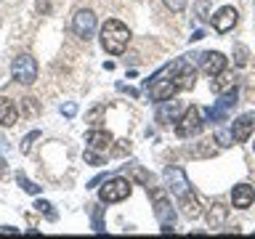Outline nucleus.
<instances>
[{
  "instance_id": "393cba45",
  "label": "nucleus",
  "mask_w": 255,
  "mask_h": 239,
  "mask_svg": "<svg viewBox=\"0 0 255 239\" xmlns=\"http://www.w3.org/2000/svg\"><path fill=\"white\" fill-rule=\"evenodd\" d=\"M93 231L96 234H104V215H101V207L93 210Z\"/></svg>"
},
{
  "instance_id": "7ed1b4c3",
  "label": "nucleus",
  "mask_w": 255,
  "mask_h": 239,
  "mask_svg": "<svg viewBox=\"0 0 255 239\" xmlns=\"http://www.w3.org/2000/svg\"><path fill=\"white\" fill-rule=\"evenodd\" d=\"M128 43H130V29L125 27L123 21L117 19H107L101 27V45L104 51L112 53V56H120L128 48Z\"/></svg>"
},
{
  "instance_id": "f8f14e48",
  "label": "nucleus",
  "mask_w": 255,
  "mask_h": 239,
  "mask_svg": "<svg viewBox=\"0 0 255 239\" xmlns=\"http://www.w3.org/2000/svg\"><path fill=\"white\" fill-rule=\"evenodd\" d=\"M253 130H255V115H242L231 122V138L237 143H245L253 135Z\"/></svg>"
},
{
  "instance_id": "39448f33",
  "label": "nucleus",
  "mask_w": 255,
  "mask_h": 239,
  "mask_svg": "<svg viewBox=\"0 0 255 239\" xmlns=\"http://www.w3.org/2000/svg\"><path fill=\"white\" fill-rule=\"evenodd\" d=\"M133 191V183L125 181V178H107V183L101 186L99 197L104 205H115V202H123V199L130 197Z\"/></svg>"
},
{
  "instance_id": "423d86ee",
  "label": "nucleus",
  "mask_w": 255,
  "mask_h": 239,
  "mask_svg": "<svg viewBox=\"0 0 255 239\" xmlns=\"http://www.w3.org/2000/svg\"><path fill=\"white\" fill-rule=\"evenodd\" d=\"M11 75L19 85H32L37 80V61L32 59L29 53H21L16 56L13 64H11Z\"/></svg>"
},
{
  "instance_id": "bb28decb",
  "label": "nucleus",
  "mask_w": 255,
  "mask_h": 239,
  "mask_svg": "<svg viewBox=\"0 0 255 239\" xmlns=\"http://www.w3.org/2000/svg\"><path fill=\"white\" fill-rule=\"evenodd\" d=\"M162 3H165L167 8H170L173 13H181L183 8H186V0H162Z\"/></svg>"
},
{
  "instance_id": "4be33fe9",
  "label": "nucleus",
  "mask_w": 255,
  "mask_h": 239,
  "mask_svg": "<svg viewBox=\"0 0 255 239\" xmlns=\"http://www.w3.org/2000/svg\"><path fill=\"white\" fill-rule=\"evenodd\" d=\"M21 115H24V117H35V115H37L35 99H21Z\"/></svg>"
},
{
  "instance_id": "6ab92c4d",
  "label": "nucleus",
  "mask_w": 255,
  "mask_h": 239,
  "mask_svg": "<svg viewBox=\"0 0 255 239\" xmlns=\"http://www.w3.org/2000/svg\"><path fill=\"white\" fill-rule=\"evenodd\" d=\"M231 88H234V77H231V75H223V72H221V75L213 77V91H215V93L231 91Z\"/></svg>"
},
{
  "instance_id": "b1692460",
  "label": "nucleus",
  "mask_w": 255,
  "mask_h": 239,
  "mask_svg": "<svg viewBox=\"0 0 255 239\" xmlns=\"http://www.w3.org/2000/svg\"><path fill=\"white\" fill-rule=\"evenodd\" d=\"M37 138H40V130H32V133L24 135V141H21V154H27V151L32 149V143H35Z\"/></svg>"
},
{
  "instance_id": "a878e982",
  "label": "nucleus",
  "mask_w": 255,
  "mask_h": 239,
  "mask_svg": "<svg viewBox=\"0 0 255 239\" xmlns=\"http://www.w3.org/2000/svg\"><path fill=\"white\" fill-rule=\"evenodd\" d=\"M85 162H91V165H104V157L99 154V151H93V149H85Z\"/></svg>"
},
{
  "instance_id": "a211bd4d",
  "label": "nucleus",
  "mask_w": 255,
  "mask_h": 239,
  "mask_svg": "<svg viewBox=\"0 0 255 239\" xmlns=\"http://www.w3.org/2000/svg\"><path fill=\"white\" fill-rule=\"evenodd\" d=\"M226 215H229V207H223L221 202H215L210 210H207V226L210 229H221L226 223Z\"/></svg>"
},
{
  "instance_id": "412c9836",
  "label": "nucleus",
  "mask_w": 255,
  "mask_h": 239,
  "mask_svg": "<svg viewBox=\"0 0 255 239\" xmlns=\"http://www.w3.org/2000/svg\"><path fill=\"white\" fill-rule=\"evenodd\" d=\"M35 207H37V213H45V218L48 221H56V218H59V215H56L53 210H51V202H45V199H37V202H35Z\"/></svg>"
},
{
  "instance_id": "9d476101",
  "label": "nucleus",
  "mask_w": 255,
  "mask_h": 239,
  "mask_svg": "<svg viewBox=\"0 0 255 239\" xmlns=\"http://www.w3.org/2000/svg\"><path fill=\"white\" fill-rule=\"evenodd\" d=\"M237 21H239V13H237V8H231V5H223L221 11L213 16V27H215V32H221V35H226V32L234 29Z\"/></svg>"
},
{
  "instance_id": "1a4fd4ad",
  "label": "nucleus",
  "mask_w": 255,
  "mask_h": 239,
  "mask_svg": "<svg viewBox=\"0 0 255 239\" xmlns=\"http://www.w3.org/2000/svg\"><path fill=\"white\" fill-rule=\"evenodd\" d=\"M72 29H75L77 37L91 40L93 32H96V16H93V11H88V8L77 11L75 16H72Z\"/></svg>"
},
{
  "instance_id": "aec40b11",
  "label": "nucleus",
  "mask_w": 255,
  "mask_h": 239,
  "mask_svg": "<svg viewBox=\"0 0 255 239\" xmlns=\"http://www.w3.org/2000/svg\"><path fill=\"white\" fill-rule=\"evenodd\" d=\"M16 181H19V186H21L24 191H27V194H40V191H43V186H37V183H32V181H29L24 173H19V175H16Z\"/></svg>"
},
{
  "instance_id": "c756f323",
  "label": "nucleus",
  "mask_w": 255,
  "mask_h": 239,
  "mask_svg": "<svg viewBox=\"0 0 255 239\" xmlns=\"http://www.w3.org/2000/svg\"><path fill=\"white\" fill-rule=\"evenodd\" d=\"M61 115L64 117H75L77 115V104H72V101L69 104H61Z\"/></svg>"
},
{
  "instance_id": "4468645a",
  "label": "nucleus",
  "mask_w": 255,
  "mask_h": 239,
  "mask_svg": "<svg viewBox=\"0 0 255 239\" xmlns=\"http://www.w3.org/2000/svg\"><path fill=\"white\" fill-rule=\"evenodd\" d=\"M226 69V56L218 53V51H210V53H202V72L207 77H215Z\"/></svg>"
},
{
  "instance_id": "0eeeda50",
  "label": "nucleus",
  "mask_w": 255,
  "mask_h": 239,
  "mask_svg": "<svg viewBox=\"0 0 255 239\" xmlns=\"http://www.w3.org/2000/svg\"><path fill=\"white\" fill-rule=\"evenodd\" d=\"M205 120H202V109L199 107H186L183 109V115L178 117V125H175V133L181 135V138H191V135H197L202 130Z\"/></svg>"
},
{
  "instance_id": "6e6552de",
  "label": "nucleus",
  "mask_w": 255,
  "mask_h": 239,
  "mask_svg": "<svg viewBox=\"0 0 255 239\" xmlns=\"http://www.w3.org/2000/svg\"><path fill=\"white\" fill-rule=\"evenodd\" d=\"M234 107H237V88H231V91L221 93V99L215 101V107H210L205 115L210 122H223V120L229 117V109H234Z\"/></svg>"
},
{
  "instance_id": "72a5a7b5",
  "label": "nucleus",
  "mask_w": 255,
  "mask_h": 239,
  "mask_svg": "<svg viewBox=\"0 0 255 239\" xmlns=\"http://www.w3.org/2000/svg\"><path fill=\"white\" fill-rule=\"evenodd\" d=\"M202 37H205V32H202V29H197L194 35H191V40H202Z\"/></svg>"
},
{
  "instance_id": "cd10ccee",
  "label": "nucleus",
  "mask_w": 255,
  "mask_h": 239,
  "mask_svg": "<svg viewBox=\"0 0 255 239\" xmlns=\"http://www.w3.org/2000/svg\"><path fill=\"white\" fill-rule=\"evenodd\" d=\"M234 53H237V67H245V64H247V48L245 45H237Z\"/></svg>"
},
{
  "instance_id": "c85d7f7f",
  "label": "nucleus",
  "mask_w": 255,
  "mask_h": 239,
  "mask_svg": "<svg viewBox=\"0 0 255 239\" xmlns=\"http://www.w3.org/2000/svg\"><path fill=\"white\" fill-rule=\"evenodd\" d=\"M215 143H221V146H231L234 143V138H231V133H215Z\"/></svg>"
},
{
  "instance_id": "20e7f679",
  "label": "nucleus",
  "mask_w": 255,
  "mask_h": 239,
  "mask_svg": "<svg viewBox=\"0 0 255 239\" xmlns=\"http://www.w3.org/2000/svg\"><path fill=\"white\" fill-rule=\"evenodd\" d=\"M146 191L151 194V199H154V215H157V221H159V226H162V234H173V226H175V207L167 202V197H165V191L162 189H154V186H146Z\"/></svg>"
},
{
  "instance_id": "f3484780",
  "label": "nucleus",
  "mask_w": 255,
  "mask_h": 239,
  "mask_svg": "<svg viewBox=\"0 0 255 239\" xmlns=\"http://www.w3.org/2000/svg\"><path fill=\"white\" fill-rule=\"evenodd\" d=\"M16 120H19V109H16V104L11 99H0V125L11 127V125H16Z\"/></svg>"
},
{
  "instance_id": "5701e85b",
  "label": "nucleus",
  "mask_w": 255,
  "mask_h": 239,
  "mask_svg": "<svg viewBox=\"0 0 255 239\" xmlns=\"http://www.w3.org/2000/svg\"><path fill=\"white\" fill-rule=\"evenodd\" d=\"M194 11H197V19H199V21H207V11H210V3H207V0H197V3H194Z\"/></svg>"
},
{
  "instance_id": "473e14b6",
  "label": "nucleus",
  "mask_w": 255,
  "mask_h": 239,
  "mask_svg": "<svg viewBox=\"0 0 255 239\" xmlns=\"http://www.w3.org/2000/svg\"><path fill=\"white\" fill-rule=\"evenodd\" d=\"M0 234H19V229H13V226H3V229H0Z\"/></svg>"
},
{
  "instance_id": "9b49d317",
  "label": "nucleus",
  "mask_w": 255,
  "mask_h": 239,
  "mask_svg": "<svg viewBox=\"0 0 255 239\" xmlns=\"http://www.w3.org/2000/svg\"><path fill=\"white\" fill-rule=\"evenodd\" d=\"M183 104L181 101H170V99H165V101H159V109H157V122L159 125H167V122H178V117L183 115Z\"/></svg>"
},
{
  "instance_id": "f257e3e1",
  "label": "nucleus",
  "mask_w": 255,
  "mask_h": 239,
  "mask_svg": "<svg viewBox=\"0 0 255 239\" xmlns=\"http://www.w3.org/2000/svg\"><path fill=\"white\" fill-rule=\"evenodd\" d=\"M194 80H197L194 67H189L186 59H178V61L165 64L159 72H154V75L143 83V88H146L151 101H165V99H170V96H175L178 91L194 88Z\"/></svg>"
},
{
  "instance_id": "dca6fc26",
  "label": "nucleus",
  "mask_w": 255,
  "mask_h": 239,
  "mask_svg": "<svg viewBox=\"0 0 255 239\" xmlns=\"http://www.w3.org/2000/svg\"><path fill=\"white\" fill-rule=\"evenodd\" d=\"M189 154L194 157V159L215 157V154H218V146H215V143H213V138H202V141L191 143V146H189Z\"/></svg>"
},
{
  "instance_id": "7c9ffc66",
  "label": "nucleus",
  "mask_w": 255,
  "mask_h": 239,
  "mask_svg": "<svg viewBox=\"0 0 255 239\" xmlns=\"http://www.w3.org/2000/svg\"><path fill=\"white\" fill-rule=\"evenodd\" d=\"M104 181H107V175H104V173H101V175H96V178L88 183V189H96V186H99V183H104Z\"/></svg>"
},
{
  "instance_id": "ddd939ff",
  "label": "nucleus",
  "mask_w": 255,
  "mask_h": 239,
  "mask_svg": "<svg viewBox=\"0 0 255 239\" xmlns=\"http://www.w3.org/2000/svg\"><path fill=\"white\" fill-rule=\"evenodd\" d=\"M85 143H88V149H93V151H109L112 143H115V138H112L109 130H99V127H93V130H88Z\"/></svg>"
},
{
  "instance_id": "2eb2a0df",
  "label": "nucleus",
  "mask_w": 255,
  "mask_h": 239,
  "mask_svg": "<svg viewBox=\"0 0 255 239\" xmlns=\"http://www.w3.org/2000/svg\"><path fill=\"white\" fill-rule=\"evenodd\" d=\"M231 202H234V207H239V210L250 207L255 202V189L250 183H239V186H234V191H231Z\"/></svg>"
},
{
  "instance_id": "2f4dec72",
  "label": "nucleus",
  "mask_w": 255,
  "mask_h": 239,
  "mask_svg": "<svg viewBox=\"0 0 255 239\" xmlns=\"http://www.w3.org/2000/svg\"><path fill=\"white\" fill-rule=\"evenodd\" d=\"M117 88H120V91H123V93H128V96H133V99H135V96H138V91H133V88H128L125 83H120Z\"/></svg>"
},
{
  "instance_id": "f03ea898",
  "label": "nucleus",
  "mask_w": 255,
  "mask_h": 239,
  "mask_svg": "<svg viewBox=\"0 0 255 239\" xmlns=\"http://www.w3.org/2000/svg\"><path fill=\"white\" fill-rule=\"evenodd\" d=\"M165 183H167V189L173 191L175 197H178V205H181V210L186 218H199L202 215V207H199V199L197 194L191 191V183L186 178V173L181 170V167H167L165 170Z\"/></svg>"
}]
</instances>
